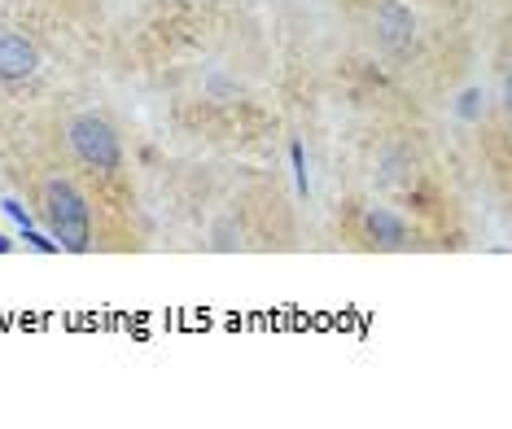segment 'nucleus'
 I'll return each mask as SVG.
<instances>
[{
    "label": "nucleus",
    "instance_id": "f257e3e1",
    "mask_svg": "<svg viewBox=\"0 0 512 429\" xmlns=\"http://www.w3.org/2000/svg\"><path fill=\"white\" fill-rule=\"evenodd\" d=\"M44 215H49V233L62 250L84 254L92 246V215L84 193L71 180H49L44 184Z\"/></svg>",
    "mask_w": 512,
    "mask_h": 429
},
{
    "label": "nucleus",
    "instance_id": "f03ea898",
    "mask_svg": "<svg viewBox=\"0 0 512 429\" xmlns=\"http://www.w3.org/2000/svg\"><path fill=\"white\" fill-rule=\"evenodd\" d=\"M66 141H71V154L92 171H119L123 167V145L114 136V127L97 114H79V119L66 127Z\"/></svg>",
    "mask_w": 512,
    "mask_h": 429
},
{
    "label": "nucleus",
    "instance_id": "7ed1b4c3",
    "mask_svg": "<svg viewBox=\"0 0 512 429\" xmlns=\"http://www.w3.org/2000/svg\"><path fill=\"white\" fill-rule=\"evenodd\" d=\"M36 66H40L36 44H31L27 36H18V31H0V79H5V84L31 79Z\"/></svg>",
    "mask_w": 512,
    "mask_h": 429
},
{
    "label": "nucleus",
    "instance_id": "20e7f679",
    "mask_svg": "<svg viewBox=\"0 0 512 429\" xmlns=\"http://www.w3.org/2000/svg\"><path fill=\"white\" fill-rule=\"evenodd\" d=\"M377 31H381V40H386L390 49H403V44L412 40V31H416L412 9L399 5V0H390V5H381V14H377Z\"/></svg>",
    "mask_w": 512,
    "mask_h": 429
},
{
    "label": "nucleus",
    "instance_id": "39448f33",
    "mask_svg": "<svg viewBox=\"0 0 512 429\" xmlns=\"http://www.w3.org/2000/svg\"><path fill=\"white\" fill-rule=\"evenodd\" d=\"M368 233H372V241H381V246H390V250H399V246H407V224L394 211H386V206H372L368 211Z\"/></svg>",
    "mask_w": 512,
    "mask_h": 429
},
{
    "label": "nucleus",
    "instance_id": "423d86ee",
    "mask_svg": "<svg viewBox=\"0 0 512 429\" xmlns=\"http://www.w3.org/2000/svg\"><path fill=\"white\" fill-rule=\"evenodd\" d=\"M289 167H294V184H298V193L307 197V193H311V176H307V149H302V141L289 145Z\"/></svg>",
    "mask_w": 512,
    "mask_h": 429
},
{
    "label": "nucleus",
    "instance_id": "0eeeda50",
    "mask_svg": "<svg viewBox=\"0 0 512 429\" xmlns=\"http://www.w3.org/2000/svg\"><path fill=\"white\" fill-rule=\"evenodd\" d=\"M22 241H27L31 250H40V254H62V246H57L53 237H44L36 224H31V228H22Z\"/></svg>",
    "mask_w": 512,
    "mask_h": 429
},
{
    "label": "nucleus",
    "instance_id": "6e6552de",
    "mask_svg": "<svg viewBox=\"0 0 512 429\" xmlns=\"http://www.w3.org/2000/svg\"><path fill=\"white\" fill-rule=\"evenodd\" d=\"M486 110V97H482V88H469L460 97V119H477V114Z\"/></svg>",
    "mask_w": 512,
    "mask_h": 429
},
{
    "label": "nucleus",
    "instance_id": "1a4fd4ad",
    "mask_svg": "<svg viewBox=\"0 0 512 429\" xmlns=\"http://www.w3.org/2000/svg\"><path fill=\"white\" fill-rule=\"evenodd\" d=\"M0 211H5L9 219H14L18 228H31V211H27V206L18 202V197H5V202H0Z\"/></svg>",
    "mask_w": 512,
    "mask_h": 429
},
{
    "label": "nucleus",
    "instance_id": "9d476101",
    "mask_svg": "<svg viewBox=\"0 0 512 429\" xmlns=\"http://www.w3.org/2000/svg\"><path fill=\"white\" fill-rule=\"evenodd\" d=\"M9 250H14V241H9L5 233H0V254H9Z\"/></svg>",
    "mask_w": 512,
    "mask_h": 429
}]
</instances>
